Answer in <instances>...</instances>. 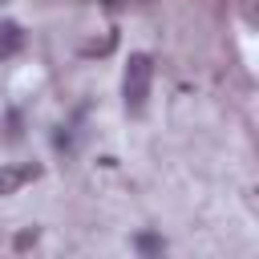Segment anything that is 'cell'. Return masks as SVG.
I'll list each match as a JSON object with an SVG mask.
<instances>
[{
	"label": "cell",
	"instance_id": "6da1fadb",
	"mask_svg": "<svg viewBox=\"0 0 259 259\" xmlns=\"http://www.w3.org/2000/svg\"><path fill=\"white\" fill-rule=\"evenodd\" d=\"M150 81H154V65L146 53H134L125 61V77H121V97H125V109L134 117L146 113V101H150Z\"/></svg>",
	"mask_w": 259,
	"mask_h": 259
},
{
	"label": "cell",
	"instance_id": "7a4b0ae2",
	"mask_svg": "<svg viewBox=\"0 0 259 259\" xmlns=\"http://www.w3.org/2000/svg\"><path fill=\"white\" fill-rule=\"evenodd\" d=\"M40 166H16V162H0V194H16L20 186L36 182Z\"/></svg>",
	"mask_w": 259,
	"mask_h": 259
},
{
	"label": "cell",
	"instance_id": "3957f363",
	"mask_svg": "<svg viewBox=\"0 0 259 259\" xmlns=\"http://www.w3.org/2000/svg\"><path fill=\"white\" fill-rule=\"evenodd\" d=\"M20 49V28L16 24H0V53H16Z\"/></svg>",
	"mask_w": 259,
	"mask_h": 259
},
{
	"label": "cell",
	"instance_id": "277c9868",
	"mask_svg": "<svg viewBox=\"0 0 259 259\" xmlns=\"http://www.w3.org/2000/svg\"><path fill=\"white\" fill-rule=\"evenodd\" d=\"M138 247H142L146 255H158V239H154V235H142V239H138Z\"/></svg>",
	"mask_w": 259,
	"mask_h": 259
}]
</instances>
